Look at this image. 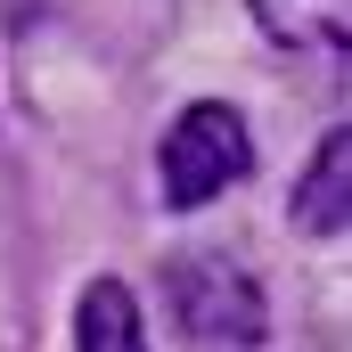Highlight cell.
<instances>
[{
	"instance_id": "6da1fadb",
	"label": "cell",
	"mask_w": 352,
	"mask_h": 352,
	"mask_svg": "<svg viewBox=\"0 0 352 352\" xmlns=\"http://www.w3.org/2000/svg\"><path fill=\"white\" fill-rule=\"evenodd\" d=\"M246 173H254V140H246L238 107L197 98L173 131H164V197L173 205H213L221 188H238Z\"/></svg>"
},
{
	"instance_id": "3957f363",
	"label": "cell",
	"mask_w": 352,
	"mask_h": 352,
	"mask_svg": "<svg viewBox=\"0 0 352 352\" xmlns=\"http://www.w3.org/2000/svg\"><path fill=\"white\" fill-rule=\"evenodd\" d=\"M295 221H303L311 238H344V221H352V131L344 123L320 140V156L295 180Z\"/></svg>"
},
{
	"instance_id": "277c9868",
	"label": "cell",
	"mask_w": 352,
	"mask_h": 352,
	"mask_svg": "<svg viewBox=\"0 0 352 352\" xmlns=\"http://www.w3.org/2000/svg\"><path fill=\"white\" fill-rule=\"evenodd\" d=\"M74 352H148V336H140V303H131L123 278H90V287H82Z\"/></svg>"
},
{
	"instance_id": "7a4b0ae2",
	"label": "cell",
	"mask_w": 352,
	"mask_h": 352,
	"mask_svg": "<svg viewBox=\"0 0 352 352\" xmlns=\"http://www.w3.org/2000/svg\"><path fill=\"white\" fill-rule=\"evenodd\" d=\"M173 311L197 344H221V352L263 344V295H254V278L230 254H180L173 263Z\"/></svg>"
},
{
	"instance_id": "5b68a950",
	"label": "cell",
	"mask_w": 352,
	"mask_h": 352,
	"mask_svg": "<svg viewBox=\"0 0 352 352\" xmlns=\"http://www.w3.org/2000/svg\"><path fill=\"white\" fill-rule=\"evenodd\" d=\"M254 16L287 50H344L352 41V0H254Z\"/></svg>"
}]
</instances>
